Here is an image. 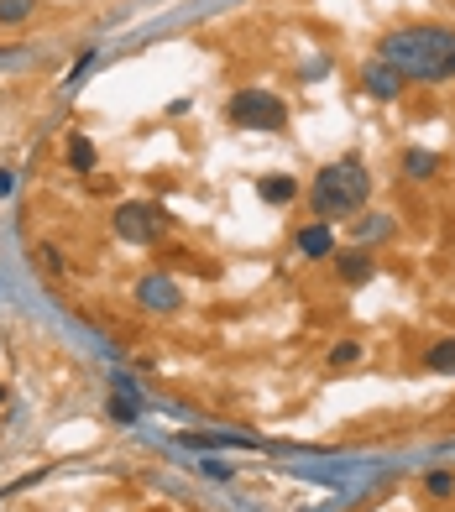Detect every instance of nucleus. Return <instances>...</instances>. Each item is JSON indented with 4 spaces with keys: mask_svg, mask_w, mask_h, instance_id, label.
I'll use <instances>...</instances> for the list:
<instances>
[{
    "mask_svg": "<svg viewBox=\"0 0 455 512\" xmlns=\"http://www.w3.org/2000/svg\"><path fill=\"white\" fill-rule=\"evenodd\" d=\"M382 63H393L403 79H455V32L450 27H435V21H424V27H403V32H388L382 37Z\"/></svg>",
    "mask_w": 455,
    "mask_h": 512,
    "instance_id": "nucleus-1",
    "label": "nucleus"
},
{
    "mask_svg": "<svg viewBox=\"0 0 455 512\" xmlns=\"http://www.w3.org/2000/svg\"><path fill=\"white\" fill-rule=\"evenodd\" d=\"M367 194H372V173L361 168L356 157H340L314 178V215H320L325 225L340 220V215H356V209L367 204Z\"/></svg>",
    "mask_w": 455,
    "mask_h": 512,
    "instance_id": "nucleus-2",
    "label": "nucleus"
},
{
    "mask_svg": "<svg viewBox=\"0 0 455 512\" xmlns=\"http://www.w3.org/2000/svg\"><path fill=\"white\" fill-rule=\"evenodd\" d=\"M231 121L246 131H283L288 126V105L272 89H241L231 100Z\"/></svg>",
    "mask_w": 455,
    "mask_h": 512,
    "instance_id": "nucleus-3",
    "label": "nucleus"
},
{
    "mask_svg": "<svg viewBox=\"0 0 455 512\" xmlns=\"http://www.w3.org/2000/svg\"><path fill=\"white\" fill-rule=\"evenodd\" d=\"M110 225H116V236H121V241H131V246H152V241H157V230H163V215H157L152 204H121Z\"/></svg>",
    "mask_w": 455,
    "mask_h": 512,
    "instance_id": "nucleus-4",
    "label": "nucleus"
},
{
    "mask_svg": "<svg viewBox=\"0 0 455 512\" xmlns=\"http://www.w3.org/2000/svg\"><path fill=\"white\" fill-rule=\"evenodd\" d=\"M136 304H142L147 314H173L178 309V283L163 277V272H152V277L136 283Z\"/></svg>",
    "mask_w": 455,
    "mask_h": 512,
    "instance_id": "nucleus-5",
    "label": "nucleus"
},
{
    "mask_svg": "<svg viewBox=\"0 0 455 512\" xmlns=\"http://www.w3.org/2000/svg\"><path fill=\"white\" fill-rule=\"evenodd\" d=\"M403 84H408V79L398 74L393 63H382V58L361 68V89H367L372 100H398V89H403Z\"/></svg>",
    "mask_w": 455,
    "mask_h": 512,
    "instance_id": "nucleus-6",
    "label": "nucleus"
},
{
    "mask_svg": "<svg viewBox=\"0 0 455 512\" xmlns=\"http://www.w3.org/2000/svg\"><path fill=\"white\" fill-rule=\"evenodd\" d=\"M335 272L346 277V283H372V256L367 251H335Z\"/></svg>",
    "mask_w": 455,
    "mask_h": 512,
    "instance_id": "nucleus-7",
    "label": "nucleus"
},
{
    "mask_svg": "<svg viewBox=\"0 0 455 512\" xmlns=\"http://www.w3.org/2000/svg\"><path fill=\"white\" fill-rule=\"evenodd\" d=\"M257 194H262L267 204H293V199H299V183H293L288 173H267V178L257 183Z\"/></svg>",
    "mask_w": 455,
    "mask_h": 512,
    "instance_id": "nucleus-8",
    "label": "nucleus"
},
{
    "mask_svg": "<svg viewBox=\"0 0 455 512\" xmlns=\"http://www.w3.org/2000/svg\"><path fill=\"white\" fill-rule=\"evenodd\" d=\"M299 251H304V256H335V236H330V225H309L304 236H299Z\"/></svg>",
    "mask_w": 455,
    "mask_h": 512,
    "instance_id": "nucleus-9",
    "label": "nucleus"
},
{
    "mask_svg": "<svg viewBox=\"0 0 455 512\" xmlns=\"http://www.w3.org/2000/svg\"><path fill=\"white\" fill-rule=\"evenodd\" d=\"M429 371H445V377H455V335H445V340H435L429 345Z\"/></svg>",
    "mask_w": 455,
    "mask_h": 512,
    "instance_id": "nucleus-10",
    "label": "nucleus"
},
{
    "mask_svg": "<svg viewBox=\"0 0 455 512\" xmlns=\"http://www.w3.org/2000/svg\"><path fill=\"white\" fill-rule=\"evenodd\" d=\"M68 162H74L79 173H89L95 168V142H89V136H74V142H68Z\"/></svg>",
    "mask_w": 455,
    "mask_h": 512,
    "instance_id": "nucleus-11",
    "label": "nucleus"
},
{
    "mask_svg": "<svg viewBox=\"0 0 455 512\" xmlns=\"http://www.w3.org/2000/svg\"><path fill=\"white\" fill-rule=\"evenodd\" d=\"M37 0H0V27H21V21L32 16Z\"/></svg>",
    "mask_w": 455,
    "mask_h": 512,
    "instance_id": "nucleus-12",
    "label": "nucleus"
},
{
    "mask_svg": "<svg viewBox=\"0 0 455 512\" xmlns=\"http://www.w3.org/2000/svg\"><path fill=\"white\" fill-rule=\"evenodd\" d=\"M403 173L408 178H429V173H435V152H408L403 157Z\"/></svg>",
    "mask_w": 455,
    "mask_h": 512,
    "instance_id": "nucleus-13",
    "label": "nucleus"
},
{
    "mask_svg": "<svg viewBox=\"0 0 455 512\" xmlns=\"http://www.w3.org/2000/svg\"><path fill=\"white\" fill-rule=\"evenodd\" d=\"M110 418H116V424H136V403H126L116 392V398H110Z\"/></svg>",
    "mask_w": 455,
    "mask_h": 512,
    "instance_id": "nucleus-14",
    "label": "nucleus"
},
{
    "mask_svg": "<svg viewBox=\"0 0 455 512\" xmlns=\"http://www.w3.org/2000/svg\"><path fill=\"white\" fill-rule=\"evenodd\" d=\"M356 356H361V345H356V340H346V345H335V351H330V361H335V366H351Z\"/></svg>",
    "mask_w": 455,
    "mask_h": 512,
    "instance_id": "nucleus-15",
    "label": "nucleus"
},
{
    "mask_svg": "<svg viewBox=\"0 0 455 512\" xmlns=\"http://www.w3.org/2000/svg\"><path fill=\"white\" fill-rule=\"evenodd\" d=\"M429 492H435V497L455 492V476H450V471H435V476H429Z\"/></svg>",
    "mask_w": 455,
    "mask_h": 512,
    "instance_id": "nucleus-16",
    "label": "nucleus"
},
{
    "mask_svg": "<svg viewBox=\"0 0 455 512\" xmlns=\"http://www.w3.org/2000/svg\"><path fill=\"white\" fill-rule=\"evenodd\" d=\"M0 398H6V387H0Z\"/></svg>",
    "mask_w": 455,
    "mask_h": 512,
    "instance_id": "nucleus-17",
    "label": "nucleus"
}]
</instances>
